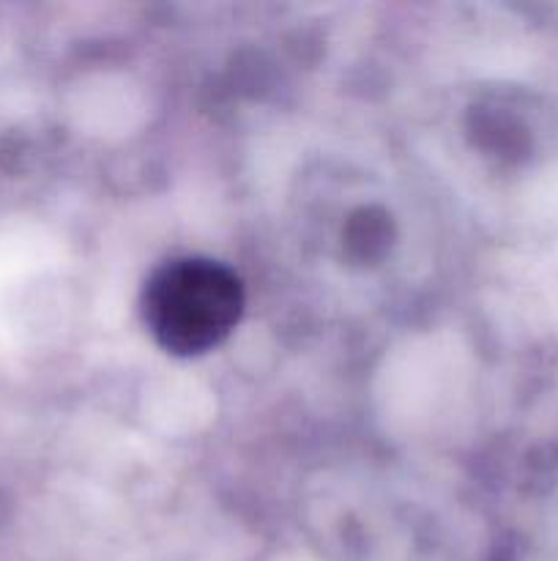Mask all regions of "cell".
I'll return each mask as SVG.
<instances>
[{"mask_svg": "<svg viewBox=\"0 0 558 561\" xmlns=\"http://www.w3.org/2000/svg\"><path fill=\"white\" fill-rule=\"evenodd\" d=\"M244 288L233 268L211 257H178L151 274L142 294L148 332L170 354L217 348L239 323Z\"/></svg>", "mask_w": 558, "mask_h": 561, "instance_id": "6da1fadb", "label": "cell"}]
</instances>
